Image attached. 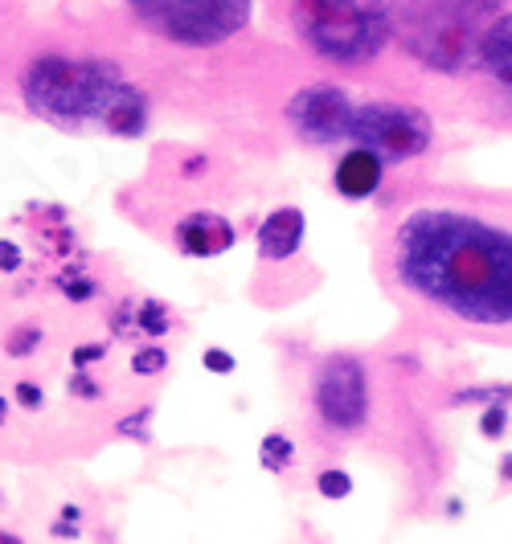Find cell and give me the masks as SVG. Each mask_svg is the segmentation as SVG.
Instances as JSON below:
<instances>
[{"label": "cell", "mask_w": 512, "mask_h": 544, "mask_svg": "<svg viewBox=\"0 0 512 544\" xmlns=\"http://www.w3.org/2000/svg\"><path fill=\"white\" fill-rule=\"evenodd\" d=\"M398 279L455 320L512 328V234L455 209H418L402 221Z\"/></svg>", "instance_id": "obj_1"}, {"label": "cell", "mask_w": 512, "mask_h": 544, "mask_svg": "<svg viewBox=\"0 0 512 544\" xmlns=\"http://www.w3.org/2000/svg\"><path fill=\"white\" fill-rule=\"evenodd\" d=\"M119 86H123V74L115 62H103V58L74 62L58 54L37 58L21 78L29 111L50 123H62V127L103 123Z\"/></svg>", "instance_id": "obj_2"}, {"label": "cell", "mask_w": 512, "mask_h": 544, "mask_svg": "<svg viewBox=\"0 0 512 544\" xmlns=\"http://www.w3.org/2000/svg\"><path fill=\"white\" fill-rule=\"evenodd\" d=\"M402 0H295V29L332 62H369L386 50Z\"/></svg>", "instance_id": "obj_3"}, {"label": "cell", "mask_w": 512, "mask_h": 544, "mask_svg": "<svg viewBox=\"0 0 512 544\" xmlns=\"http://www.w3.org/2000/svg\"><path fill=\"white\" fill-rule=\"evenodd\" d=\"M132 9L181 45H218L250 21V0H132Z\"/></svg>", "instance_id": "obj_4"}, {"label": "cell", "mask_w": 512, "mask_h": 544, "mask_svg": "<svg viewBox=\"0 0 512 544\" xmlns=\"http://www.w3.org/2000/svg\"><path fill=\"white\" fill-rule=\"evenodd\" d=\"M484 9L488 0H443L439 9H431L410 25V50L426 66H443V70L459 66L472 50L480 54V41L488 29H476V25Z\"/></svg>", "instance_id": "obj_5"}, {"label": "cell", "mask_w": 512, "mask_h": 544, "mask_svg": "<svg viewBox=\"0 0 512 544\" xmlns=\"http://www.w3.org/2000/svg\"><path fill=\"white\" fill-rule=\"evenodd\" d=\"M353 140L381 160H414L431 148V119L402 103H365L353 115Z\"/></svg>", "instance_id": "obj_6"}, {"label": "cell", "mask_w": 512, "mask_h": 544, "mask_svg": "<svg viewBox=\"0 0 512 544\" xmlns=\"http://www.w3.org/2000/svg\"><path fill=\"white\" fill-rule=\"evenodd\" d=\"M316 410L332 430H361L369 418V377L361 360L332 356L316 377Z\"/></svg>", "instance_id": "obj_7"}, {"label": "cell", "mask_w": 512, "mask_h": 544, "mask_svg": "<svg viewBox=\"0 0 512 544\" xmlns=\"http://www.w3.org/2000/svg\"><path fill=\"white\" fill-rule=\"evenodd\" d=\"M353 99L340 86H308L300 95H291L287 119L291 127L304 135L308 144H336V140H353Z\"/></svg>", "instance_id": "obj_8"}, {"label": "cell", "mask_w": 512, "mask_h": 544, "mask_svg": "<svg viewBox=\"0 0 512 544\" xmlns=\"http://www.w3.org/2000/svg\"><path fill=\"white\" fill-rule=\"evenodd\" d=\"M381 176H386V160H381L373 148H349L345 156L336 160V172H332V185L340 197L349 201H365L381 189Z\"/></svg>", "instance_id": "obj_9"}, {"label": "cell", "mask_w": 512, "mask_h": 544, "mask_svg": "<svg viewBox=\"0 0 512 544\" xmlns=\"http://www.w3.org/2000/svg\"><path fill=\"white\" fill-rule=\"evenodd\" d=\"M238 242V230L218 213H189L177 225V246L193 258H218Z\"/></svg>", "instance_id": "obj_10"}, {"label": "cell", "mask_w": 512, "mask_h": 544, "mask_svg": "<svg viewBox=\"0 0 512 544\" xmlns=\"http://www.w3.org/2000/svg\"><path fill=\"white\" fill-rule=\"evenodd\" d=\"M304 230H308L304 209H295V205L275 209V213L259 225V258H267V262L291 258L295 250L304 246Z\"/></svg>", "instance_id": "obj_11"}, {"label": "cell", "mask_w": 512, "mask_h": 544, "mask_svg": "<svg viewBox=\"0 0 512 544\" xmlns=\"http://www.w3.org/2000/svg\"><path fill=\"white\" fill-rule=\"evenodd\" d=\"M103 127L115 131V135H127V140L144 135L148 131V99H144V90H136L132 82H123L115 90L107 115H103Z\"/></svg>", "instance_id": "obj_12"}, {"label": "cell", "mask_w": 512, "mask_h": 544, "mask_svg": "<svg viewBox=\"0 0 512 544\" xmlns=\"http://www.w3.org/2000/svg\"><path fill=\"white\" fill-rule=\"evenodd\" d=\"M480 62L488 66V74L504 86H512V13L492 21L484 41H480Z\"/></svg>", "instance_id": "obj_13"}, {"label": "cell", "mask_w": 512, "mask_h": 544, "mask_svg": "<svg viewBox=\"0 0 512 544\" xmlns=\"http://www.w3.org/2000/svg\"><path fill=\"white\" fill-rule=\"evenodd\" d=\"M291 459H295L291 438H283V434H267V438L259 442V463H263L271 475H283V471L291 467Z\"/></svg>", "instance_id": "obj_14"}, {"label": "cell", "mask_w": 512, "mask_h": 544, "mask_svg": "<svg viewBox=\"0 0 512 544\" xmlns=\"http://www.w3.org/2000/svg\"><path fill=\"white\" fill-rule=\"evenodd\" d=\"M136 328H140V332H148V336H164L168 328H173V320H168L164 303L144 299V303H136Z\"/></svg>", "instance_id": "obj_15"}, {"label": "cell", "mask_w": 512, "mask_h": 544, "mask_svg": "<svg viewBox=\"0 0 512 544\" xmlns=\"http://www.w3.org/2000/svg\"><path fill=\"white\" fill-rule=\"evenodd\" d=\"M164 365H168V352L160 344H148V348H140L132 356V373L136 377H156V373H164Z\"/></svg>", "instance_id": "obj_16"}, {"label": "cell", "mask_w": 512, "mask_h": 544, "mask_svg": "<svg viewBox=\"0 0 512 544\" xmlns=\"http://www.w3.org/2000/svg\"><path fill=\"white\" fill-rule=\"evenodd\" d=\"M316 487H320L324 500H349V495H353V479H349V471H320Z\"/></svg>", "instance_id": "obj_17"}, {"label": "cell", "mask_w": 512, "mask_h": 544, "mask_svg": "<svg viewBox=\"0 0 512 544\" xmlns=\"http://www.w3.org/2000/svg\"><path fill=\"white\" fill-rule=\"evenodd\" d=\"M37 344H41V328H37V324H21L17 332H9L5 352H9V356H29Z\"/></svg>", "instance_id": "obj_18"}, {"label": "cell", "mask_w": 512, "mask_h": 544, "mask_svg": "<svg viewBox=\"0 0 512 544\" xmlns=\"http://www.w3.org/2000/svg\"><path fill=\"white\" fill-rule=\"evenodd\" d=\"M512 397V385H484V389H459L451 397V405H467V401H508Z\"/></svg>", "instance_id": "obj_19"}, {"label": "cell", "mask_w": 512, "mask_h": 544, "mask_svg": "<svg viewBox=\"0 0 512 544\" xmlns=\"http://www.w3.org/2000/svg\"><path fill=\"white\" fill-rule=\"evenodd\" d=\"M508 430V405L504 401H492L488 410H484V418H480V434L484 438H500Z\"/></svg>", "instance_id": "obj_20"}, {"label": "cell", "mask_w": 512, "mask_h": 544, "mask_svg": "<svg viewBox=\"0 0 512 544\" xmlns=\"http://www.w3.org/2000/svg\"><path fill=\"white\" fill-rule=\"evenodd\" d=\"M148 422H152V410H140V414H127L115 430L119 438H136V442H148Z\"/></svg>", "instance_id": "obj_21"}, {"label": "cell", "mask_w": 512, "mask_h": 544, "mask_svg": "<svg viewBox=\"0 0 512 544\" xmlns=\"http://www.w3.org/2000/svg\"><path fill=\"white\" fill-rule=\"evenodd\" d=\"M13 393H17V405H21V410H29V414H37L41 405H46V393H41L37 381H21Z\"/></svg>", "instance_id": "obj_22"}, {"label": "cell", "mask_w": 512, "mask_h": 544, "mask_svg": "<svg viewBox=\"0 0 512 544\" xmlns=\"http://www.w3.org/2000/svg\"><path fill=\"white\" fill-rule=\"evenodd\" d=\"M103 356H107V348H103V344H82V348H74V352H70V365H74V373H82V369L99 365Z\"/></svg>", "instance_id": "obj_23"}, {"label": "cell", "mask_w": 512, "mask_h": 544, "mask_svg": "<svg viewBox=\"0 0 512 544\" xmlns=\"http://www.w3.org/2000/svg\"><path fill=\"white\" fill-rule=\"evenodd\" d=\"M201 365H205L209 373H218V377H226V373H234V356H230L226 348H205V356H201Z\"/></svg>", "instance_id": "obj_24"}, {"label": "cell", "mask_w": 512, "mask_h": 544, "mask_svg": "<svg viewBox=\"0 0 512 544\" xmlns=\"http://www.w3.org/2000/svg\"><path fill=\"white\" fill-rule=\"evenodd\" d=\"M62 295L70 303H87V299H95V283L91 279H70V283H62Z\"/></svg>", "instance_id": "obj_25"}, {"label": "cell", "mask_w": 512, "mask_h": 544, "mask_svg": "<svg viewBox=\"0 0 512 544\" xmlns=\"http://www.w3.org/2000/svg\"><path fill=\"white\" fill-rule=\"evenodd\" d=\"M70 393L82 397V401H95V397H99V385H95L87 373H74V377H70Z\"/></svg>", "instance_id": "obj_26"}, {"label": "cell", "mask_w": 512, "mask_h": 544, "mask_svg": "<svg viewBox=\"0 0 512 544\" xmlns=\"http://www.w3.org/2000/svg\"><path fill=\"white\" fill-rule=\"evenodd\" d=\"M21 266V250L13 242H0V270H17Z\"/></svg>", "instance_id": "obj_27"}, {"label": "cell", "mask_w": 512, "mask_h": 544, "mask_svg": "<svg viewBox=\"0 0 512 544\" xmlns=\"http://www.w3.org/2000/svg\"><path fill=\"white\" fill-rule=\"evenodd\" d=\"M54 536H58V540H74V536H78V524H74V520H58V524H54Z\"/></svg>", "instance_id": "obj_28"}, {"label": "cell", "mask_w": 512, "mask_h": 544, "mask_svg": "<svg viewBox=\"0 0 512 544\" xmlns=\"http://www.w3.org/2000/svg\"><path fill=\"white\" fill-rule=\"evenodd\" d=\"M500 479H504V483H512V455H504V459H500Z\"/></svg>", "instance_id": "obj_29"}, {"label": "cell", "mask_w": 512, "mask_h": 544, "mask_svg": "<svg viewBox=\"0 0 512 544\" xmlns=\"http://www.w3.org/2000/svg\"><path fill=\"white\" fill-rule=\"evenodd\" d=\"M62 520H74V524H78V520H82V512H78L74 504H66V508H62Z\"/></svg>", "instance_id": "obj_30"}, {"label": "cell", "mask_w": 512, "mask_h": 544, "mask_svg": "<svg viewBox=\"0 0 512 544\" xmlns=\"http://www.w3.org/2000/svg\"><path fill=\"white\" fill-rule=\"evenodd\" d=\"M0 544H25L21 536H13V532H0Z\"/></svg>", "instance_id": "obj_31"}, {"label": "cell", "mask_w": 512, "mask_h": 544, "mask_svg": "<svg viewBox=\"0 0 512 544\" xmlns=\"http://www.w3.org/2000/svg\"><path fill=\"white\" fill-rule=\"evenodd\" d=\"M5 422H9V401L0 397V426H5Z\"/></svg>", "instance_id": "obj_32"}]
</instances>
